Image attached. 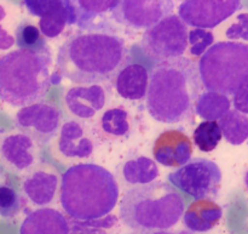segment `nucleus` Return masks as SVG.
I'll return each mask as SVG.
<instances>
[{"mask_svg":"<svg viewBox=\"0 0 248 234\" xmlns=\"http://www.w3.org/2000/svg\"><path fill=\"white\" fill-rule=\"evenodd\" d=\"M51 50H15L0 58V96L10 106L40 102L51 83Z\"/></svg>","mask_w":248,"mask_h":234,"instance_id":"20e7f679","label":"nucleus"},{"mask_svg":"<svg viewBox=\"0 0 248 234\" xmlns=\"http://www.w3.org/2000/svg\"><path fill=\"white\" fill-rule=\"evenodd\" d=\"M159 167L153 159L148 157H138L137 159L128 160L123 167V175L126 182L131 184H153L159 177Z\"/></svg>","mask_w":248,"mask_h":234,"instance_id":"412c9836","label":"nucleus"},{"mask_svg":"<svg viewBox=\"0 0 248 234\" xmlns=\"http://www.w3.org/2000/svg\"><path fill=\"white\" fill-rule=\"evenodd\" d=\"M232 101L225 95L215 91L202 92L195 106V113L200 118L208 121H216L222 119L228 112H230Z\"/></svg>","mask_w":248,"mask_h":234,"instance_id":"aec40b11","label":"nucleus"},{"mask_svg":"<svg viewBox=\"0 0 248 234\" xmlns=\"http://www.w3.org/2000/svg\"><path fill=\"white\" fill-rule=\"evenodd\" d=\"M130 234H174L172 232H167V231H137Z\"/></svg>","mask_w":248,"mask_h":234,"instance_id":"72a5a7b5","label":"nucleus"},{"mask_svg":"<svg viewBox=\"0 0 248 234\" xmlns=\"http://www.w3.org/2000/svg\"><path fill=\"white\" fill-rule=\"evenodd\" d=\"M64 103L77 118L91 119L106 106V90L101 85L74 86L65 92Z\"/></svg>","mask_w":248,"mask_h":234,"instance_id":"dca6fc26","label":"nucleus"},{"mask_svg":"<svg viewBox=\"0 0 248 234\" xmlns=\"http://www.w3.org/2000/svg\"><path fill=\"white\" fill-rule=\"evenodd\" d=\"M242 7L237 0H188L178 7V16L186 26L210 29L219 26Z\"/></svg>","mask_w":248,"mask_h":234,"instance_id":"9d476101","label":"nucleus"},{"mask_svg":"<svg viewBox=\"0 0 248 234\" xmlns=\"http://www.w3.org/2000/svg\"><path fill=\"white\" fill-rule=\"evenodd\" d=\"M62 123V112L48 102H36L19 109L15 117V126L38 145L48 143L57 134Z\"/></svg>","mask_w":248,"mask_h":234,"instance_id":"1a4fd4ad","label":"nucleus"},{"mask_svg":"<svg viewBox=\"0 0 248 234\" xmlns=\"http://www.w3.org/2000/svg\"><path fill=\"white\" fill-rule=\"evenodd\" d=\"M234 107L239 112L248 116V84L234 96Z\"/></svg>","mask_w":248,"mask_h":234,"instance_id":"2f4dec72","label":"nucleus"},{"mask_svg":"<svg viewBox=\"0 0 248 234\" xmlns=\"http://www.w3.org/2000/svg\"><path fill=\"white\" fill-rule=\"evenodd\" d=\"M57 147L65 158H89L94 150L91 130L84 121L68 119L61 128Z\"/></svg>","mask_w":248,"mask_h":234,"instance_id":"2eb2a0df","label":"nucleus"},{"mask_svg":"<svg viewBox=\"0 0 248 234\" xmlns=\"http://www.w3.org/2000/svg\"><path fill=\"white\" fill-rule=\"evenodd\" d=\"M215 35L206 29L193 28L189 31V51L191 56L202 57L213 45Z\"/></svg>","mask_w":248,"mask_h":234,"instance_id":"c85d7f7f","label":"nucleus"},{"mask_svg":"<svg viewBox=\"0 0 248 234\" xmlns=\"http://www.w3.org/2000/svg\"><path fill=\"white\" fill-rule=\"evenodd\" d=\"M75 2H77L78 10H79L78 26L80 28H90L97 16L108 11H113L120 5V1H115V0H104V1L79 0Z\"/></svg>","mask_w":248,"mask_h":234,"instance_id":"b1692460","label":"nucleus"},{"mask_svg":"<svg viewBox=\"0 0 248 234\" xmlns=\"http://www.w3.org/2000/svg\"><path fill=\"white\" fill-rule=\"evenodd\" d=\"M19 234H70V225L56 209L41 208L27 215Z\"/></svg>","mask_w":248,"mask_h":234,"instance_id":"f3484780","label":"nucleus"},{"mask_svg":"<svg viewBox=\"0 0 248 234\" xmlns=\"http://www.w3.org/2000/svg\"><path fill=\"white\" fill-rule=\"evenodd\" d=\"M223 136L230 145L239 146L248 138V116L232 109L219 120Z\"/></svg>","mask_w":248,"mask_h":234,"instance_id":"4be33fe9","label":"nucleus"},{"mask_svg":"<svg viewBox=\"0 0 248 234\" xmlns=\"http://www.w3.org/2000/svg\"><path fill=\"white\" fill-rule=\"evenodd\" d=\"M189 44L186 24L177 15H170L144 32L140 40L143 55L156 63L182 57Z\"/></svg>","mask_w":248,"mask_h":234,"instance_id":"0eeeda50","label":"nucleus"},{"mask_svg":"<svg viewBox=\"0 0 248 234\" xmlns=\"http://www.w3.org/2000/svg\"><path fill=\"white\" fill-rule=\"evenodd\" d=\"M14 38L5 29H1V33H0V46H1L2 50L9 49L14 44Z\"/></svg>","mask_w":248,"mask_h":234,"instance_id":"473e14b6","label":"nucleus"},{"mask_svg":"<svg viewBox=\"0 0 248 234\" xmlns=\"http://www.w3.org/2000/svg\"><path fill=\"white\" fill-rule=\"evenodd\" d=\"M223 216V210L212 201H196L184 213L183 222L193 232H207L212 230Z\"/></svg>","mask_w":248,"mask_h":234,"instance_id":"6ab92c4d","label":"nucleus"},{"mask_svg":"<svg viewBox=\"0 0 248 234\" xmlns=\"http://www.w3.org/2000/svg\"><path fill=\"white\" fill-rule=\"evenodd\" d=\"M60 187V175L52 167L36 165L23 180V192L27 198L38 206L51 205L56 201Z\"/></svg>","mask_w":248,"mask_h":234,"instance_id":"4468645a","label":"nucleus"},{"mask_svg":"<svg viewBox=\"0 0 248 234\" xmlns=\"http://www.w3.org/2000/svg\"><path fill=\"white\" fill-rule=\"evenodd\" d=\"M118 223L115 216H108V217L99 218V220L91 221H70L69 225L74 232L79 234H107V230H110Z\"/></svg>","mask_w":248,"mask_h":234,"instance_id":"bb28decb","label":"nucleus"},{"mask_svg":"<svg viewBox=\"0 0 248 234\" xmlns=\"http://www.w3.org/2000/svg\"><path fill=\"white\" fill-rule=\"evenodd\" d=\"M194 143L201 152H212L223 137L222 129L217 121H202L193 134Z\"/></svg>","mask_w":248,"mask_h":234,"instance_id":"393cba45","label":"nucleus"},{"mask_svg":"<svg viewBox=\"0 0 248 234\" xmlns=\"http://www.w3.org/2000/svg\"><path fill=\"white\" fill-rule=\"evenodd\" d=\"M174 187L198 201L215 197L222 182V171L212 160L195 158L184 167L169 174Z\"/></svg>","mask_w":248,"mask_h":234,"instance_id":"6e6552de","label":"nucleus"},{"mask_svg":"<svg viewBox=\"0 0 248 234\" xmlns=\"http://www.w3.org/2000/svg\"><path fill=\"white\" fill-rule=\"evenodd\" d=\"M130 60V49L116 34L80 33L63 43L56 67L75 84L99 85L116 79Z\"/></svg>","mask_w":248,"mask_h":234,"instance_id":"f257e3e1","label":"nucleus"},{"mask_svg":"<svg viewBox=\"0 0 248 234\" xmlns=\"http://www.w3.org/2000/svg\"><path fill=\"white\" fill-rule=\"evenodd\" d=\"M225 35L230 40L242 39L248 41V12H244L237 16L236 22L227 29Z\"/></svg>","mask_w":248,"mask_h":234,"instance_id":"7c9ffc66","label":"nucleus"},{"mask_svg":"<svg viewBox=\"0 0 248 234\" xmlns=\"http://www.w3.org/2000/svg\"><path fill=\"white\" fill-rule=\"evenodd\" d=\"M78 234H79V233H78Z\"/></svg>","mask_w":248,"mask_h":234,"instance_id":"c9c22d12","label":"nucleus"},{"mask_svg":"<svg viewBox=\"0 0 248 234\" xmlns=\"http://www.w3.org/2000/svg\"><path fill=\"white\" fill-rule=\"evenodd\" d=\"M153 155L164 167H184L193 155V143L183 131L166 130L155 141Z\"/></svg>","mask_w":248,"mask_h":234,"instance_id":"ddd939ff","label":"nucleus"},{"mask_svg":"<svg viewBox=\"0 0 248 234\" xmlns=\"http://www.w3.org/2000/svg\"><path fill=\"white\" fill-rule=\"evenodd\" d=\"M149 83L150 74L147 68L140 63H130L116 77L115 87L123 99L137 101L148 95Z\"/></svg>","mask_w":248,"mask_h":234,"instance_id":"a211bd4d","label":"nucleus"},{"mask_svg":"<svg viewBox=\"0 0 248 234\" xmlns=\"http://www.w3.org/2000/svg\"><path fill=\"white\" fill-rule=\"evenodd\" d=\"M2 165L10 171H31L38 163V143L22 133L4 136L1 141Z\"/></svg>","mask_w":248,"mask_h":234,"instance_id":"f8f14e48","label":"nucleus"},{"mask_svg":"<svg viewBox=\"0 0 248 234\" xmlns=\"http://www.w3.org/2000/svg\"><path fill=\"white\" fill-rule=\"evenodd\" d=\"M184 201L178 192L165 182L135 187L124 194L120 218L124 225L137 231H167L183 216Z\"/></svg>","mask_w":248,"mask_h":234,"instance_id":"39448f33","label":"nucleus"},{"mask_svg":"<svg viewBox=\"0 0 248 234\" xmlns=\"http://www.w3.org/2000/svg\"><path fill=\"white\" fill-rule=\"evenodd\" d=\"M199 70L208 91L235 96L248 84V44H213L199 61Z\"/></svg>","mask_w":248,"mask_h":234,"instance_id":"423d86ee","label":"nucleus"},{"mask_svg":"<svg viewBox=\"0 0 248 234\" xmlns=\"http://www.w3.org/2000/svg\"><path fill=\"white\" fill-rule=\"evenodd\" d=\"M22 198L14 188L7 186L0 187V214L2 218H12L19 213Z\"/></svg>","mask_w":248,"mask_h":234,"instance_id":"cd10ccee","label":"nucleus"},{"mask_svg":"<svg viewBox=\"0 0 248 234\" xmlns=\"http://www.w3.org/2000/svg\"><path fill=\"white\" fill-rule=\"evenodd\" d=\"M173 9V1L125 0L120 1V5L111 11V16L120 24L136 29H149L170 16V12Z\"/></svg>","mask_w":248,"mask_h":234,"instance_id":"9b49d317","label":"nucleus"},{"mask_svg":"<svg viewBox=\"0 0 248 234\" xmlns=\"http://www.w3.org/2000/svg\"><path fill=\"white\" fill-rule=\"evenodd\" d=\"M38 27L31 23H21L16 29V44L21 50L39 51L48 48L45 38Z\"/></svg>","mask_w":248,"mask_h":234,"instance_id":"a878e982","label":"nucleus"},{"mask_svg":"<svg viewBox=\"0 0 248 234\" xmlns=\"http://www.w3.org/2000/svg\"><path fill=\"white\" fill-rule=\"evenodd\" d=\"M245 184H246L247 191H248V171L246 172V176H245Z\"/></svg>","mask_w":248,"mask_h":234,"instance_id":"f704fd0d","label":"nucleus"},{"mask_svg":"<svg viewBox=\"0 0 248 234\" xmlns=\"http://www.w3.org/2000/svg\"><path fill=\"white\" fill-rule=\"evenodd\" d=\"M24 6L33 16H38L40 18L52 14L63 4V0H26L23 1Z\"/></svg>","mask_w":248,"mask_h":234,"instance_id":"c756f323","label":"nucleus"},{"mask_svg":"<svg viewBox=\"0 0 248 234\" xmlns=\"http://www.w3.org/2000/svg\"><path fill=\"white\" fill-rule=\"evenodd\" d=\"M199 63L188 57L157 63L150 72L147 108L153 119L165 124L186 120L200 97Z\"/></svg>","mask_w":248,"mask_h":234,"instance_id":"f03ea898","label":"nucleus"},{"mask_svg":"<svg viewBox=\"0 0 248 234\" xmlns=\"http://www.w3.org/2000/svg\"><path fill=\"white\" fill-rule=\"evenodd\" d=\"M119 186L113 175L96 164H77L67 170L61 182V204L73 220L106 217L116 206Z\"/></svg>","mask_w":248,"mask_h":234,"instance_id":"7ed1b4c3","label":"nucleus"},{"mask_svg":"<svg viewBox=\"0 0 248 234\" xmlns=\"http://www.w3.org/2000/svg\"><path fill=\"white\" fill-rule=\"evenodd\" d=\"M130 116L121 107H115L106 111L99 120V129L109 137H124L130 133Z\"/></svg>","mask_w":248,"mask_h":234,"instance_id":"5701e85b","label":"nucleus"}]
</instances>
